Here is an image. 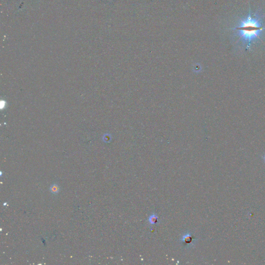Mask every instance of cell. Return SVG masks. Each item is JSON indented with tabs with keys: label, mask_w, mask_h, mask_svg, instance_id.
<instances>
[{
	"label": "cell",
	"mask_w": 265,
	"mask_h": 265,
	"mask_svg": "<svg viewBox=\"0 0 265 265\" xmlns=\"http://www.w3.org/2000/svg\"><path fill=\"white\" fill-rule=\"evenodd\" d=\"M264 160H265V157H264Z\"/></svg>",
	"instance_id": "5b68a950"
},
{
	"label": "cell",
	"mask_w": 265,
	"mask_h": 265,
	"mask_svg": "<svg viewBox=\"0 0 265 265\" xmlns=\"http://www.w3.org/2000/svg\"><path fill=\"white\" fill-rule=\"evenodd\" d=\"M192 240L193 237L191 234L187 233L182 236L181 239V241L184 244H189L192 242Z\"/></svg>",
	"instance_id": "7a4b0ae2"
},
{
	"label": "cell",
	"mask_w": 265,
	"mask_h": 265,
	"mask_svg": "<svg viewBox=\"0 0 265 265\" xmlns=\"http://www.w3.org/2000/svg\"><path fill=\"white\" fill-rule=\"evenodd\" d=\"M242 42L247 45L261 38L265 33V22L260 14L250 11L238 20L236 27L232 29Z\"/></svg>",
	"instance_id": "6da1fadb"
},
{
	"label": "cell",
	"mask_w": 265,
	"mask_h": 265,
	"mask_svg": "<svg viewBox=\"0 0 265 265\" xmlns=\"http://www.w3.org/2000/svg\"><path fill=\"white\" fill-rule=\"evenodd\" d=\"M158 220V216L155 214H152L149 216V221L151 224H155Z\"/></svg>",
	"instance_id": "3957f363"
},
{
	"label": "cell",
	"mask_w": 265,
	"mask_h": 265,
	"mask_svg": "<svg viewBox=\"0 0 265 265\" xmlns=\"http://www.w3.org/2000/svg\"><path fill=\"white\" fill-rule=\"evenodd\" d=\"M50 191L53 193V194H56L59 191L58 186L56 184H53V185H51V187H50Z\"/></svg>",
	"instance_id": "277c9868"
}]
</instances>
